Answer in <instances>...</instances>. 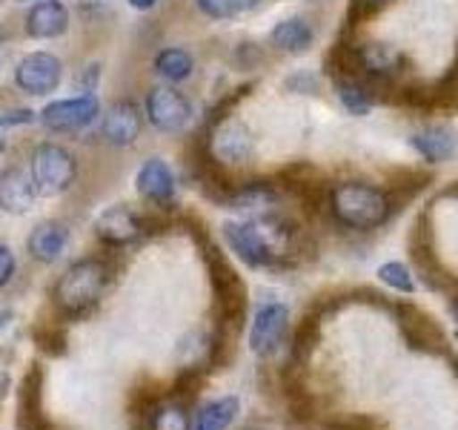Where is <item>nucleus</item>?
<instances>
[{
	"label": "nucleus",
	"mask_w": 458,
	"mask_h": 430,
	"mask_svg": "<svg viewBox=\"0 0 458 430\" xmlns=\"http://www.w3.org/2000/svg\"><path fill=\"white\" fill-rule=\"evenodd\" d=\"M290 227L284 221L264 215V219L252 221H226L224 224V238L243 258L250 267H267L276 264L281 255L290 250Z\"/></svg>",
	"instance_id": "obj_1"
},
{
	"label": "nucleus",
	"mask_w": 458,
	"mask_h": 430,
	"mask_svg": "<svg viewBox=\"0 0 458 430\" xmlns=\"http://www.w3.org/2000/svg\"><path fill=\"white\" fill-rule=\"evenodd\" d=\"M329 210H333L335 221L347 229L358 233H369V229L381 227L393 212V201L381 186L367 181H341L329 193Z\"/></svg>",
	"instance_id": "obj_2"
},
{
	"label": "nucleus",
	"mask_w": 458,
	"mask_h": 430,
	"mask_svg": "<svg viewBox=\"0 0 458 430\" xmlns=\"http://www.w3.org/2000/svg\"><path fill=\"white\" fill-rule=\"evenodd\" d=\"M109 287V267L100 258H83V262L72 264L61 281L55 284V301L57 307L69 315H81L92 310L100 296Z\"/></svg>",
	"instance_id": "obj_3"
},
{
	"label": "nucleus",
	"mask_w": 458,
	"mask_h": 430,
	"mask_svg": "<svg viewBox=\"0 0 458 430\" xmlns=\"http://www.w3.org/2000/svg\"><path fill=\"white\" fill-rule=\"evenodd\" d=\"M29 178L40 198L64 195L78 178V161L61 143H38L29 158Z\"/></svg>",
	"instance_id": "obj_4"
},
{
	"label": "nucleus",
	"mask_w": 458,
	"mask_h": 430,
	"mask_svg": "<svg viewBox=\"0 0 458 430\" xmlns=\"http://www.w3.org/2000/svg\"><path fill=\"white\" fill-rule=\"evenodd\" d=\"M100 115V100L86 92V95H78V98H66V100H52L49 107L40 109V124L49 129V133H81L89 124L98 121Z\"/></svg>",
	"instance_id": "obj_5"
},
{
	"label": "nucleus",
	"mask_w": 458,
	"mask_h": 430,
	"mask_svg": "<svg viewBox=\"0 0 458 430\" xmlns=\"http://www.w3.org/2000/svg\"><path fill=\"white\" fill-rule=\"evenodd\" d=\"M143 115L161 133H181L192 121V104L175 86H152L143 104Z\"/></svg>",
	"instance_id": "obj_6"
},
{
	"label": "nucleus",
	"mask_w": 458,
	"mask_h": 430,
	"mask_svg": "<svg viewBox=\"0 0 458 430\" xmlns=\"http://www.w3.org/2000/svg\"><path fill=\"white\" fill-rule=\"evenodd\" d=\"M61 78H64V64L49 52H29L21 57L18 69H14L18 90L35 98L52 95L61 86Z\"/></svg>",
	"instance_id": "obj_7"
},
{
	"label": "nucleus",
	"mask_w": 458,
	"mask_h": 430,
	"mask_svg": "<svg viewBox=\"0 0 458 430\" xmlns=\"http://www.w3.org/2000/svg\"><path fill=\"white\" fill-rule=\"evenodd\" d=\"M212 155L226 167H241V164L252 161L255 141H252V133L247 129V124L238 121V118H226V121H221L218 126H215Z\"/></svg>",
	"instance_id": "obj_8"
},
{
	"label": "nucleus",
	"mask_w": 458,
	"mask_h": 430,
	"mask_svg": "<svg viewBox=\"0 0 458 430\" xmlns=\"http://www.w3.org/2000/svg\"><path fill=\"white\" fill-rule=\"evenodd\" d=\"M290 327V310L284 305H264L255 313L252 330H250V348L258 356H269L281 348V341Z\"/></svg>",
	"instance_id": "obj_9"
},
{
	"label": "nucleus",
	"mask_w": 458,
	"mask_h": 430,
	"mask_svg": "<svg viewBox=\"0 0 458 430\" xmlns=\"http://www.w3.org/2000/svg\"><path fill=\"white\" fill-rule=\"evenodd\" d=\"M140 129H143V112L132 100H114L106 109L104 121H100V135L112 147H129V143H135Z\"/></svg>",
	"instance_id": "obj_10"
},
{
	"label": "nucleus",
	"mask_w": 458,
	"mask_h": 430,
	"mask_svg": "<svg viewBox=\"0 0 458 430\" xmlns=\"http://www.w3.org/2000/svg\"><path fill=\"white\" fill-rule=\"evenodd\" d=\"M95 233L100 241L109 244V247H126V244H132L143 236V221H140V215L129 207H109L98 215Z\"/></svg>",
	"instance_id": "obj_11"
},
{
	"label": "nucleus",
	"mask_w": 458,
	"mask_h": 430,
	"mask_svg": "<svg viewBox=\"0 0 458 430\" xmlns=\"http://www.w3.org/2000/svg\"><path fill=\"white\" fill-rule=\"evenodd\" d=\"M355 64L367 78L390 81L404 69V55L386 40H369V43H361V47H355Z\"/></svg>",
	"instance_id": "obj_12"
},
{
	"label": "nucleus",
	"mask_w": 458,
	"mask_h": 430,
	"mask_svg": "<svg viewBox=\"0 0 458 430\" xmlns=\"http://www.w3.org/2000/svg\"><path fill=\"white\" fill-rule=\"evenodd\" d=\"M138 193L143 201H149V204H157V207H169L172 198H175V176H172V169L166 161L161 158H149V161H143V167L138 169Z\"/></svg>",
	"instance_id": "obj_13"
},
{
	"label": "nucleus",
	"mask_w": 458,
	"mask_h": 430,
	"mask_svg": "<svg viewBox=\"0 0 458 430\" xmlns=\"http://www.w3.org/2000/svg\"><path fill=\"white\" fill-rule=\"evenodd\" d=\"M69 29V9L61 0H40L26 12V35L35 40L61 38Z\"/></svg>",
	"instance_id": "obj_14"
},
{
	"label": "nucleus",
	"mask_w": 458,
	"mask_h": 430,
	"mask_svg": "<svg viewBox=\"0 0 458 430\" xmlns=\"http://www.w3.org/2000/svg\"><path fill=\"white\" fill-rule=\"evenodd\" d=\"M35 186L32 178L18 167L0 169V210L12 215H23L35 207Z\"/></svg>",
	"instance_id": "obj_15"
},
{
	"label": "nucleus",
	"mask_w": 458,
	"mask_h": 430,
	"mask_svg": "<svg viewBox=\"0 0 458 430\" xmlns=\"http://www.w3.org/2000/svg\"><path fill=\"white\" fill-rule=\"evenodd\" d=\"M26 247H29V253H32L35 262L52 264L69 247V229L61 221H40L32 233H29Z\"/></svg>",
	"instance_id": "obj_16"
},
{
	"label": "nucleus",
	"mask_w": 458,
	"mask_h": 430,
	"mask_svg": "<svg viewBox=\"0 0 458 430\" xmlns=\"http://www.w3.org/2000/svg\"><path fill=\"white\" fill-rule=\"evenodd\" d=\"M269 43L278 52L286 55H304L312 49L315 43V32L307 23V18H284L281 23H276V29L269 32Z\"/></svg>",
	"instance_id": "obj_17"
},
{
	"label": "nucleus",
	"mask_w": 458,
	"mask_h": 430,
	"mask_svg": "<svg viewBox=\"0 0 458 430\" xmlns=\"http://www.w3.org/2000/svg\"><path fill=\"white\" fill-rule=\"evenodd\" d=\"M412 150L419 152L421 158H427V161H447V158L453 155L455 150V138L450 129H444V126H424L419 129L412 138Z\"/></svg>",
	"instance_id": "obj_18"
},
{
	"label": "nucleus",
	"mask_w": 458,
	"mask_h": 430,
	"mask_svg": "<svg viewBox=\"0 0 458 430\" xmlns=\"http://www.w3.org/2000/svg\"><path fill=\"white\" fill-rule=\"evenodd\" d=\"M238 416V399L224 396L204 405L195 416V430H226Z\"/></svg>",
	"instance_id": "obj_19"
},
{
	"label": "nucleus",
	"mask_w": 458,
	"mask_h": 430,
	"mask_svg": "<svg viewBox=\"0 0 458 430\" xmlns=\"http://www.w3.org/2000/svg\"><path fill=\"white\" fill-rule=\"evenodd\" d=\"M226 204L233 207V210H269V207H276V190H272L269 184H243L238 186L235 193H229L226 198Z\"/></svg>",
	"instance_id": "obj_20"
},
{
	"label": "nucleus",
	"mask_w": 458,
	"mask_h": 430,
	"mask_svg": "<svg viewBox=\"0 0 458 430\" xmlns=\"http://www.w3.org/2000/svg\"><path fill=\"white\" fill-rule=\"evenodd\" d=\"M192 69H195L192 55L186 49H178V47H169L164 52H157V57H155V72L169 83L186 81L192 75Z\"/></svg>",
	"instance_id": "obj_21"
},
{
	"label": "nucleus",
	"mask_w": 458,
	"mask_h": 430,
	"mask_svg": "<svg viewBox=\"0 0 458 430\" xmlns=\"http://www.w3.org/2000/svg\"><path fill=\"white\" fill-rule=\"evenodd\" d=\"M335 92H338L341 107L350 115H355V118H361V115H367L372 109V92L361 81H338Z\"/></svg>",
	"instance_id": "obj_22"
},
{
	"label": "nucleus",
	"mask_w": 458,
	"mask_h": 430,
	"mask_svg": "<svg viewBox=\"0 0 458 430\" xmlns=\"http://www.w3.org/2000/svg\"><path fill=\"white\" fill-rule=\"evenodd\" d=\"M190 413L183 405H164L152 413V430H190Z\"/></svg>",
	"instance_id": "obj_23"
},
{
	"label": "nucleus",
	"mask_w": 458,
	"mask_h": 430,
	"mask_svg": "<svg viewBox=\"0 0 458 430\" xmlns=\"http://www.w3.org/2000/svg\"><path fill=\"white\" fill-rule=\"evenodd\" d=\"M378 279H381L386 287H393V290H401V293H412V287H415L412 272H410L404 264H401V262L381 264V270H378Z\"/></svg>",
	"instance_id": "obj_24"
},
{
	"label": "nucleus",
	"mask_w": 458,
	"mask_h": 430,
	"mask_svg": "<svg viewBox=\"0 0 458 430\" xmlns=\"http://www.w3.org/2000/svg\"><path fill=\"white\" fill-rule=\"evenodd\" d=\"M195 4L200 12L209 14L215 21H229V18H235V14H241L235 0H195Z\"/></svg>",
	"instance_id": "obj_25"
},
{
	"label": "nucleus",
	"mask_w": 458,
	"mask_h": 430,
	"mask_svg": "<svg viewBox=\"0 0 458 430\" xmlns=\"http://www.w3.org/2000/svg\"><path fill=\"white\" fill-rule=\"evenodd\" d=\"M32 121H38V112H32V109H12V112L0 115V129H6V126H26V124H32Z\"/></svg>",
	"instance_id": "obj_26"
},
{
	"label": "nucleus",
	"mask_w": 458,
	"mask_h": 430,
	"mask_svg": "<svg viewBox=\"0 0 458 430\" xmlns=\"http://www.w3.org/2000/svg\"><path fill=\"white\" fill-rule=\"evenodd\" d=\"M14 270H18V262H14L12 250L6 244H0V287H6L14 279Z\"/></svg>",
	"instance_id": "obj_27"
},
{
	"label": "nucleus",
	"mask_w": 458,
	"mask_h": 430,
	"mask_svg": "<svg viewBox=\"0 0 458 430\" xmlns=\"http://www.w3.org/2000/svg\"><path fill=\"white\" fill-rule=\"evenodd\" d=\"M129 6H135L140 12H147V9H155L157 6V0H129Z\"/></svg>",
	"instance_id": "obj_28"
},
{
	"label": "nucleus",
	"mask_w": 458,
	"mask_h": 430,
	"mask_svg": "<svg viewBox=\"0 0 458 430\" xmlns=\"http://www.w3.org/2000/svg\"><path fill=\"white\" fill-rule=\"evenodd\" d=\"M261 0H235V6H238V12H250V9H255Z\"/></svg>",
	"instance_id": "obj_29"
},
{
	"label": "nucleus",
	"mask_w": 458,
	"mask_h": 430,
	"mask_svg": "<svg viewBox=\"0 0 458 430\" xmlns=\"http://www.w3.org/2000/svg\"><path fill=\"white\" fill-rule=\"evenodd\" d=\"M364 6H381V4H386V0H361Z\"/></svg>",
	"instance_id": "obj_30"
},
{
	"label": "nucleus",
	"mask_w": 458,
	"mask_h": 430,
	"mask_svg": "<svg viewBox=\"0 0 458 430\" xmlns=\"http://www.w3.org/2000/svg\"><path fill=\"white\" fill-rule=\"evenodd\" d=\"M453 315L458 319V293H455V298H453Z\"/></svg>",
	"instance_id": "obj_31"
},
{
	"label": "nucleus",
	"mask_w": 458,
	"mask_h": 430,
	"mask_svg": "<svg viewBox=\"0 0 458 430\" xmlns=\"http://www.w3.org/2000/svg\"><path fill=\"white\" fill-rule=\"evenodd\" d=\"M0 152H4V138H0Z\"/></svg>",
	"instance_id": "obj_32"
},
{
	"label": "nucleus",
	"mask_w": 458,
	"mask_h": 430,
	"mask_svg": "<svg viewBox=\"0 0 458 430\" xmlns=\"http://www.w3.org/2000/svg\"><path fill=\"white\" fill-rule=\"evenodd\" d=\"M0 40H4V32H0Z\"/></svg>",
	"instance_id": "obj_33"
},
{
	"label": "nucleus",
	"mask_w": 458,
	"mask_h": 430,
	"mask_svg": "<svg viewBox=\"0 0 458 430\" xmlns=\"http://www.w3.org/2000/svg\"><path fill=\"white\" fill-rule=\"evenodd\" d=\"M0 4H4V0H0Z\"/></svg>",
	"instance_id": "obj_34"
}]
</instances>
